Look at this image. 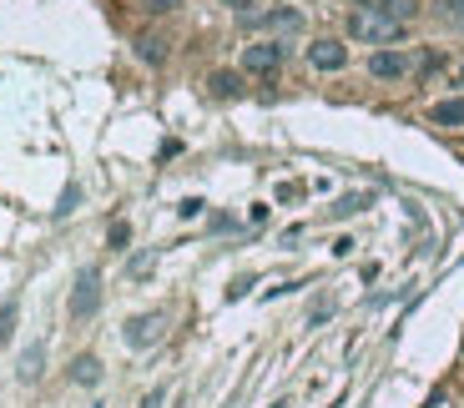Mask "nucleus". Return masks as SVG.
Listing matches in <instances>:
<instances>
[{"label":"nucleus","instance_id":"f257e3e1","mask_svg":"<svg viewBox=\"0 0 464 408\" xmlns=\"http://www.w3.org/2000/svg\"><path fill=\"white\" fill-rule=\"evenodd\" d=\"M348 36L363 40V46H388V40L404 36V21L388 15L384 5H359V11L348 15Z\"/></svg>","mask_w":464,"mask_h":408},{"label":"nucleus","instance_id":"f03ea898","mask_svg":"<svg viewBox=\"0 0 464 408\" xmlns=\"http://www.w3.org/2000/svg\"><path fill=\"white\" fill-rule=\"evenodd\" d=\"M162 333H167V318H162V313H137V318L121 328V338H127V348H152V343H162Z\"/></svg>","mask_w":464,"mask_h":408},{"label":"nucleus","instance_id":"7ed1b4c3","mask_svg":"<svg viewBox=\"0 0 464 408\" xmlns=\"http://www.w3.org/2000/svg\"><path fill=\"white\" fill-rule=\"evenodd\" d=\"M96 303H102V272L81 268L76 293H71V318H91V313H96Z\"/></svg>","mask_w":464,"mask_h":408},{"label":"nucleus","instance_id":"20e7f679","mask_svg":"<svg viewBox=\"0 0 464 408\" xmlns=\"http://www.w3.org/2000/svg\"><path fill=\"white\" fill-rule=\"evenodd\" d=\"M278 66H283V46L278 40H258V46L243 51V71H253V76H272Z\"/></svg>","mask_w":464,"mask_h":408},{"label":"nucleus","instance_id":"39448f33","mask_svg":"<svg viewBox=\"0 0 464 408\" xmlns=\"http://www.w3.org/2000/svg\"><path fill=\"white\" fill-rule=\"evenodd\" d=\"M369 71H374L379 81H399V76H409V56H399V51H374Z\"/></svg>","mask_w":464,"mask_h":408},{"label":"nucleus","instance_id":"423d86ee","mask_svg":"<svg viewBox=\"0 0 464 408\" xmlns=\"http://www.w3.org/2000/svg\"><path fill=\"white\" fill-rule=\"evenodd\" d=\"M308 61L318 66V71H344L348 51H344V46H338V40H313V51H308Z\"/></svg>","mask_w":464,"mask_h":408},{"label":"nucleus","instance_id":"0eeeda50","mask_svg":"<svg viewBox=\"0 0 464 408\" xmlns=\"http://www.w3.org/2000/svg\"><path fill=\"white\" fill-rule=\"evenodd\" d=\"M429 121H434V127H464V96H450V102H439L434 111H429Z\"/></svg>","mask_w":464,"mask_h":408},{"label":"nucleus","instance_id":"6e6552de","mask_svg":"<svg viewBox=\"0 0 464 408\" xmlns=\"http://www.w3.org/2000/svg\"><path fill=\"white\" fill-rule=\"evenodd\" d=\"M71 378H76V383H96V378H102V363H96V358H76V363H71Z\"/></svg>","mask_w":464,"mask_h":408},{"label":"nucleus","instance_id":"1a4fd4ad","mask_svg":"<svg viewBox=\"0 0 464 408\" xmlns=\"http://www.w3.org/2000/svg\"><path fill=\"white\" fill-rule=\"evenodd\" d=\"M207 86H212V96H237V76H232V71H212V81H207Z\"/></svg>","mask_w":464,"mask_h":408},{"label":"nucleus","instance_id":"9d476101","mask_svg":"<svg viewBox=\"0 0 464 408\" xmlns=\"http://www.w3.org/2000/svg\"><path fill=\"white\" fill-rule=\"evenodd\" d=\"M137 51H142V61H162V56H167V51H162V40H156V36H142V40H137Z\"/></svg>","mask_w":464,"mask_h":408},{"label":"nucleus","instance_id":"9b49d317","mask_svg":"<svg viewBox=\"0 0 464 408\" xmlns=\"http://www.w3.org/2000/svg\"><path fill=\"white\" fill-rule=\"evenodd\" d=\"M11 333H15V303L0 307V343H11Z\"/></svg>","mask_w":464,"mask_h":408},{"label":"nucleus","instance_id":"f8f14e48","mask_svg":"<svg viewBox=\"0 0 464 408\" xmlns=\"http://www.w3.org/2000/svg\"><path fill=\"white\" fill-rule=\"evenodd\" d=\"M369 207V197H344V202L334 207V217H353V212H363Z\"/></svg>","mask_w":464,"mask_h":408},{"label":"nucleus","instance_id":"ddd939ff","mask_svg":"<svg viewBox=\"0 0 464 408\" xmlns=\"http://www.w3.org/2000/svg\"><path fill=\"white\" fill-rule=\"evenodd\" d=\"M434 11L444 15V21H464V0H434Z\"/></svg>","mask_w":464,"mask_h":408},{"label":"nucleus","instance_id":"4468645a","mask_svg":"<svg viewBox=\"0 0 464 408\" xmlns=\"http://www.w3.org/2000/svg\"><path fill=\"white\" fill-rule=\"evenodd\" d=\"M268 26H283V31H298V11H272V15H263Z\"/></svg>","mask_w":464,"mask_h":408},{"label":"nucleus","instance_id":"2eb2a0df","mask_svg":"<svg viewBox=\"0 0 464 408\" xmlns=\"http://www.w3.org/2000/svg\"><path fill=\"white\" fill-rule=\"evenodd\" d=\"M36 363H40V348H26V358H21V378H36Z\"/></svg>","mask_w":464,"mask_h":408},{"label":"nucleus","instance_id":"dca6fc26","mask_svg":"<svg viewBox=\"0 0 464 408\" xmlns=\"http://www.w3.org/2000/svg\"><path fill=\"white\" fill-rule=\"evenodd\" d=\"M76 197H81V191H76V187H66V197H61V207H56V217H66V212H71V207H76Z\"/></svg>","mask_w":464,"mask_h":408},{"label":"nucleus","instance_id":"f3484780","mask_svg":"<svg viewBox=\"0 0 464 408\" xmlns=\"http://www.w3.org/2000/svg\"><path fill=\"white\" fill-rule=\"evenodd\" d=\"M182 0H147V11H156V15H167V11H177Z\"/></svg>","mask_w":464,"mask_h":408},{"label":"nucleus","instance_id":"a211bd4d","mask_svg":"<svg viewBox=\"0 0 464 408\" xmlns=\"http://www.w3.org/2000/svg\"><path fill=\"white\" fill-rule=\"evenodd\" d=\"M162 404H167V388H152V394L142 398V408H162Z\"/></svg>","mask_w":464,"mask_h":408},{"label":"nucleus","instance_id":"6ab92c4d","mask_svg":"<svg viewBox=\"0 0 464 408\" xmlns=\"http://www.w3.org/2000/svg\"><path fill=\"white\" fill-rule=\"evenodd\" d=\"M127 237H131L127 222H116V227H112V247H127Z\"/></svg>","mask_w":464,"mask_h":408},{"label":"nucleus","instance_id":"aec40b11","mask_svg":"<svg viewBox=\"0 0 464 408\" xmlns=\"http://www.w3.org/2000/svg\"><path fill=\"white\" fill-rule=\"evenodd\" d=\"M228 5H237V11H243V5H253V0H228Z\"/></svg>","mask_w":464,"mask_h":408},{"label":"nucleus","instance_id":"412c9836","mask_svg":"<svg viewBox=\"0 0 464 408\" xmlns=\"http://www.w3.org/2000/svg\"><path fill=\"white\" fill-rule=\"evenodd\" d=\"M460 86H464V66H460Z\"/></svg>","mask_w":464,"mask_h":408}]
</instances>
